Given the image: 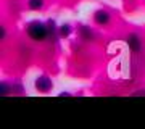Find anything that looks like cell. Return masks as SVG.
I'll list each match as a JSON object with an SVG mask.
<instances>
[{"label": "cell", "mask_w": 145, "mask_h": 129, "mask_svg": "<svg viewBox=\"0 0 145 129\" xmlns=\"http://www.w3.org/2000/svg\"><path fill=\"white\" fill-rule=\"evenodd\" d=\"M27 36L36 42L45 41L48 36V26H45L40 21H31L27 24Z\"/></svg>", "instance_id": "6da1fadb"}, {"label": "cell", "mask_w": 145, "mask_h": 129, "mask_svg": "<svg viewBox=\"0 0 145 129\" xmlns=\"http://www.w3.org/2000/svg\"><path fill=\"white\" fill-rule=\"evenodd\" d=\"M34 86H36V90L47 94V92H50V90H52L53 83H52V79H50L48 76H44V74H42V76H39V77L36 79Z\"/></svg>", "instance_id": "7a4b0ae2"}, {"label": "cell", "mask_w": 145, "mask_h": 129, "mask_svg": "<svg viewBox=\"0 0 145 129\" xmlns=\"http://www.w3.org/2000/svg\"><path fill=\"white\" fill-rule=\"evenodd\" d=\"M127 45H129L131 52L139 53L140 48H142V42H140L139 36H137V34H129V36H127Z\"/></svg>", "instance_id": "3957f363"}, {"label": "cell", "mask_w": 145, "mask_h": 129, "mask_svg": "<svg viewBox=\"0 0 145 129\" xmlns=\"http://www.w3.org/2000/svg\"><path fill=\"white\" fill-rule=\"evenodd\" d=\"M95 23L100 26H105L110 23V13L105 10H99L97 13H95Z\"/></svg>", "instance_id": "277c9868"}, {"label": "cell", "mask_w": 145, "mask_h": 129, "mask_svg": "<svg viewBox=\"0 0 145 129\" xmlns=\"http://www.w3.org/2000/svg\"><path fill=\"white\" fill-rule=\"evenodd\" d=\"M79 32H81V36H82L84 41H92L93 39V32L89 29L87 26H81L79 28Z\"/></svg>", "instance_id": "5b68a950"}, {"label": "cell", "mask_w": 145, "mask_h": 129, "mask_svg": "<svg viewBox=\"0 0 145 129\" xmlns=\"http://www.w3.org/2000/svg\"><path fill=\"white\" fill-rule=\"evenodd\" d=\"M44 7V0H29V8L31 10H40Z\"/></svg>", "instance_id": "8992f818"}, {"label": "cell", "mask_w": 145, "mask_h": 129, "mask_svg": "<svg viewBox=\"0 0 145 129\" xmlns=\"http://www.w3.org/2000/svg\"><path fill=\"white\" fill-rule=\"evenodd\" d=\"M71 34V26L69 24H63L61 28H60V36L61 37H68Z\"/></svg>", "instance_id": "52a82bcc"}, {"label": "cell", "mask_w": 145, "mask_h": 129, "mask_svg": "<svg viewBox=\"0 0 145 129\" xmlns=\"http://www.w3.org/2000/svg\"><path fill=\"white\" fill-rule=\"evenodd\" d=\"M0 94H2V95H7V94H8V86H7L5 83L0 86Z\"/></svg>", "instance_id": "ba28073f"}, {"label": "cell", "mask_w": 145, "mask_h": 129, "mask_svg": "<svg viewBox=\"0 0 145 129\" xmlns=\"http://www.w3.org/2000/svg\"><path fill=\"white\" fill-rule=\"evenodd\" d=\"M5 28H3V26H2V28H0V39H5Z\"/></svg>", "instance_id": "9c48e42d"}, {"label": "cell", "mask_w": 145, "mask_h": 129, "mask_svg": "<svg viewBox=\"0 0 145 129\" xmlns=\"http://www.w3.org/2000/svg\"><path fill=\"white\" fill-rule=\"evenodd\" d=\"M60 97H69V92H63V94H60Z\"/></svg>", "instance_id": "30bf717a"}]
</instances>
